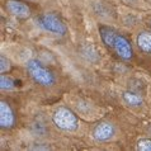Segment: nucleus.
I'll return each instance as SVG.
<instances>
[{
    "mask_svg": "<svg viewBox=\"0 0 151 151\" xmlns=\"http://www.w3.org/2000/svg\"><path fill=\"white\" fill-rule=\"evenodd\" d=\"M100 37H102V41L106 43V46L112 48L121 58H123V60H131L132 58L133 50L129 41L126 37L118 35L116 31L108 27L100 28Z\"/></svg>",
    "mask_w": 151,
    "mask_h": 151,
    "instance_id": "f257e3e1",
    "label": "nucleus"
},
{
    "mask_svg": "<svg viewBox=\"0 0 151 151\" xmlns=\"http://www.w3.org/2000/svg\"><path fill=\"white\" fill-rule=\"evenodd\" d=\"M27 71L28 74L32 76V79L37 84H40L42 86H51L55 83V76L50 70H47L43 65L41 64V61L36 60H29L27 62Z\"/></svg>",
    "mask_w": 151,
    "mask_h": 151,
    "instance_id": "f03ea898",
    "label": "nucleus"
},
{
    "mask_svg": "<svg viewBox=\"0 0 151 151\" xmlns=\"http://www.w3.org/2000/svg\"><path fill=\"white\" fill-rule=\"evenodd\" d=\"M52 121L56 124V127H58L62 131H75L78 128V118L70 109L65 107H60L58 109L55 111L52 116Z\"/></svg>",
    "mask_w": 151,
    "mask_h": 151,
    "instance_id": "7ed1b4c3",
    "label": "nucleus"
},
{
    "mask_svg": "<svg viewBox=\"0 0 151 151\" xmlns=\"http://www.w3.org/2000/svg\"><path fill=\"white\" fill-rule=\"evenodd\" d=\"M37 24L46 32L53 33V35L64 36L66 33V26L62 23V20L57 15L52 13L42 14L37 18Z\"/></svg>",
    "mask_w": 151,
    "mask_h": 151,
    "instance_id": "20e7f679",
    "label": "nucleus"
},
{
    "mask_svg": "<svg viewBox=\"0 0 151 151\" xmlns=\"http://www.w3.org/2000/svg\"><path fill=\"white\" fill-rule=\"evenodd\" d=\"M93 136L96 141H108L114 136V127L109 122H103L94 128Z\"/></svg>",
    "mask_w": 151,
    "mask_h": 151,
    "instance_id": "39448f33",
    "label": "nucleus"
},
{
    "mask_svg": "<svg viewBox=\"0 0 151 151\" xmlns=\"http://www.w3.org/2000/svg\"><path fill=\"white\" fill-rule=\"evenodd\" d=\"M14 124V113L6 102L0 103V126L3 128H10Z\"/></svg>",
    "mask_w": 151,
    "mask_h": 151,
    "instance_id": "423d86ee",
    "label": "nucleus"
},
{
    "mask_svg": "<svg viewBox=\"0 0 151 151\" xmlns=\"http://www.w3.org/2000/svg\"><path fill=\"white\" fill-rule=\"evenodd\" d=\"M6 9L9 10V13H12L14 17H18V18H27L31 13V10L26 4L20 3L18 0H9L6 3Z\"/></svg>",
    "mask_w": 151,
    "mask_h": 151,
    "instance_id": "0eeeda50",
    "label": "nucleus"
},
{
    "mask_svg": "<svg viewBox=\"0 0 151 151\" xmlns=\"http://www.w3.org/2000/svg\"><path fill=\"white\" fill-rule=\"evenodd\" d=\"M137 45L140 50L146 53H151V33L142 32L137 36Z\"/></svg>",
    "mask_w": 151,
    "mask_h": 151,
    "instance_id": "6e6552de",
    "label": "nucleus"
},
{
    "mask_svg": "<svg viewBox=\"0 0 151 151\" xmlns=\"http://www.w3.org/2000/svg\"><path fill=\"white\" fill-rule=\"evenodd\" d=\"M123 100L128 106H132V107H137L142 104V98L138 94L133 93V91H124L123 93Z\"/></svg>",
    "mask_w": 151,
    "mask_h": 151,
    "instance_id": "1a4fd4ad",
    "label": "nucleus"
},
{
    "mask_svg": "<svg viewBox=\"0 0 151 151\" xmlns=\"http://www.w3.org/2000/svg\"><path fill=\"white\" fill-rule=\"evenodd\" d=\"M0 88L3 90H10L14 88V80L10 76H5V75H1L0 78Z\"/></svg>",
    "mask_w": 151,
    "mask_h": 151,
    "instance_id": "9d476101",
    "label": "nucleus"
},
{
    "mask_svg": "<svg viewBox=\"0 0 151 151\" xmlns=\"http://www.w3.org/2000/svg\"><path fill=\"white\" fill-rule=\"evenodd\" d=\"M137 150L141 151H151V140L149 138H142L137 142Z\"/></svg>",
    "mask_w": 151,
    "mask_h": 151,
    "instance_id": "9b49d317",
    "label": "nucleus"
},
{
    "mask_svg": "<svg viewBox=\"0 0 151 151\" xmlns=\"http://www.w3.org/2000/svg\"><path fill=\"white\" fill-rule=\"evenodd\" d=\"M0 60H1V65H0V71H1V73H5V71L9 70L10 64H9V61H8L4 56H1V58H0Z\"/></svg>",
    "mask_w": 151,
    "mask_h": 151,
    "instance_id": "f8f14e48",
    "label": "nucleus"
}]
</instances>
